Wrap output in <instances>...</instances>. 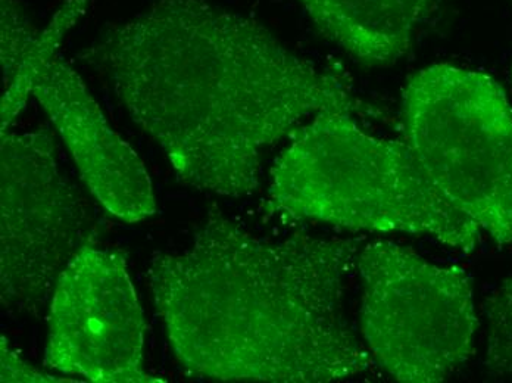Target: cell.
<instances>
[{
  "mask_svg": "<svg viewBox=\"0 0 512 383\" xmlns=\"http://www.w3.org/2000/svg\"><path fill=\"white\" fill-rule=\"evenodd\" d=\"M404 142L437 192L483 239L512 247V108L498 82L435 64L402 95Z\"/></svg>",
  "mask_w": 512,
  "mask_h": 383,
  "instance_id": "obj_4",
  "label": "cell"
},
{
  "mask_svg": "<svg viewBox=\"0 0 512 383\" xmlns=\"http://www.w3.org/2000/svg\"><path fill=\"white\" fill-rule=\"evenodd\" d=\"M365 348L396 382L439 383L473 356L479 329L473 279L392 241L358 252Z\"/></svg>",
  "mask_w": 512,
  "mask_h": 383,
  "instance_id": "obj_5",
  "label": "cell"
},
{
  "mask_svg": "<svg viewBox=\"0 0 512 383\" xmlns=\"http://www.w3.org/2000/svg\"><path fill=\"white\" fill-rule=\"evenodd\" d=\"M181 183L242 198L264 152L324 111L361 114L342 73L293 54L258 21L209 0H152L78 52Z\"/></svg>",
  "mask_w": 512,
  "mask_h": 383,
  "instance_id": "obj_1",
  "label": "cell"
},
{
  "mask_svg": "<svg viewBox=\"0 0 512 383\" xmlns=\"http://www.w3.org/2000/svg\"><path fill=\"white\" fill-rule=\"evenodd\" d=\"M90 0H65L31 43L27 55L11 82L5 84L2 98V133L8 132L15 118L26 108L31 89L42 68L51 62L71 30L84 17Z\"/></svg>",
  "mask_w": 512,
  "mask_h": 383,
  "instance_id": "obj_10",
  "label": "cell"
},
{
  "mask_svg": "<svg viewBox=\"0 0 512 383\" xmlns=\"http://www.w3.org/2000/svg\"><path fill=\"white\" fill-rule=\"evenodd\" d=\"M485 369L495 379H512V276L485 302Z\"/></svg>",
  "mask_w": 512,
  "mask_h": 383,
  "instance_id": "obj_11",
  "label": "cell"
},
{
  "mask_svg": "<svg viewBox=\"0 0 512 383\" xmlns=\"http://www.w3.org/2000/svg\"><path fill=\"white\" fill-rule=\"evenodd\" d=\"M359 239L273 242L212 208L192 245L155 252L148 285L184 369L220 382L315 383L373 373L346 319Z\"/></svg>",
  "mask_w": 512,
  "mask_h": 383,
  "instance_id": "obj_2",
  "label": "cell"
},
{
  "mask_svg": "<svg viewBox=\"0 0 512 383\" xmlns=\"http://www.w3.org/2000/svg\"><path fill=\"white\" fill-rule=\"evenodd\" d=\"M268 207L342 229L429 236L462 252L485 239L437 192L402 140L324 111L293 133L271 168Z\"/></svg>",
  "mask_w": 512,
  "mask_h": 383,
  "instance_id": "obj_3",
  "label": "cell"
},
{
  "mask_svg": "<svg viewBox=\"0 0 512 383\" xmlns=\"http://www.w3.org/2000/svg\"><path fill=\"white\" fill-rule=\"evenodd\" d=\"M435 0H299L315 27L368 67H389L411 49Z\"/></svg>",
  "mask_w": 512,
  "mask_h": 383,
  "instance_id": "obj_9",
  "label": "cell"
},
{
  "mask_svg": "<svg viewBox=\"0 0 512 383\" xmlns=\"http://www.w3.org/2000/svg\"><path fill=\"white\" fill-rule=\"evenodd\" d=\"M0 8L3 82L8 84L40 30L34 27L17 0H2Z\"/></svg>",
  "mask_w": 512,
  "mask_h": 383,
  "instance_id": "obj_12",
  "label": "cell"
},
{
  "mask_svg": "<svg viewBox=\"0 0 512 383\" xmlns=\"http://www.w3.org/2000/svg\"><path fill=\"white\" fill-rule=\"evenodd\" d=\"M73 155L81 179L102 207L126 223L156 213L154 186L137 152L106 121L77 71L58 55L31 89Z\"/></svg>",
  "mask_w": 512,
  "mask_h": 383,
  "instance_id": "obj_8",
  "label": "cell"
},
{
  "mask_svg": "<svg viewBox=\"0 0 512 383\" xmlns=\"http://www.w3.org/2000/svg\"><path fill=\"white\" fill-rule=\"evenodd\" d=\"M48 129L5 132L0 143V301L39 317L59 276L86 245L92 221L56 161Z\"/></svg>",
  "mask_w": 512,
  "mask_h": 383,
  "instance_id": "obj_6",
  "label": "cell"
},
{
  "mask_svg": "<svg viewBox=\"0 0 512 383\" xmlns=\"http://www.w3.org/2000/svg\"><path fill=\"white\" fill-rule=\"evenodd\" d=\"M146 322L126 258L89 244L59 276L49 304L45 364L96 383L151 382Z\"/></svg>",
  "mask_w": 512,
  "mask_h": 383,
  "instance_id": "obj_7",
  "label": "cell"
},
{
  "mask_svg": "<svg viewBox=\"0 0 512 383\" xmlns=\"http://www.w3.org/2000/svg\"><path fill=\"white\" fill-rule=\"evenodd\" d=\"M45 373L24 363L14 351L9 350L5 338H2V382H56Z\"/></svg>",
  "mask_w": 512,
  "mask_h": 383,
  "instance_id": "obj_13",
  "label": "cell"
}]
</instances>
